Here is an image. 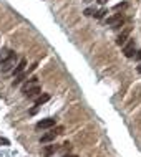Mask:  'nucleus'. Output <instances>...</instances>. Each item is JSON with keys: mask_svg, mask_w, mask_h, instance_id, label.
Masks as SVG:
<instances>
[{"mask_svg": "<svg viewBox=\"0 0 141 157\" xmlns=\"http://www.w3.org/2000/svg\"><path fill=\"white\" fill-rule=\"evenodd\" d=\"M123 53H125L126 58H133L136 53V41L133 38H128V41L123 45Z\"/></svg>", "mask_w": 141, "mask_h": 157, "instance_id": "f257e3e1", "label": "nucleus"}, {"mask_svg": "<svg viewBox=\"0 0 141 157\" xmlns=\"http://www.w3.org/2000/svg\"><path fill=\"white\" fill-rule=\"evenodd\" d=\"M17 60V53L15 52H8V56H5L2 60V65H3V71H8L12 66H14V63Z\"/></svg>", "mask_w": 141, "mask_h": 157, "instance_id": "f03ea898", "label": "nucleus"}, {"mask_svg": "<svg viewBox=\"0 0 141 157\" xmlns=\"http://www.w3.org/2000/svg\"><path fill=\"white\" fill-rule=\"evenodd\" d=\"M130 33H131V27H126L125 30H123L121 33L118 35V38H116V45H119V46H123L128 41V38H130Z\"/></svg>", "mask_w": 141, "mask_h": 157, "instance_id": "7ed1b4c3", "label": "nucleus"}, {"mask_svg": "<svg viewBox=\"0 0 141 157\" xmlns=\"http://www.w3.org/2000/svg\"><path fill=\"white\" fill-rule=\"evenodd\" d=\"M57 124V121L53 119V117H48V119H42L37 122V129H50V127H53Z\"/></svg>", "mask_w": 141, "mask_h": 157, "instance_id": "20e7f679", "label": "nucleus"}, {"mask_svg": "<svg viewBox=\"0 0 141 157\" xmlns=\"http://www.w3.org/2000/svg\"><path fill=\"white\" fill-rule=\"evenodd\" d=\"M23 94H25V96H27V98H30V99H33V98H38V96H40V94H42V88H40V86H38V84H35V86H32V88H28V90H27V91H25V93H23Z\"/></svg>", "mask_w": 141, "mask_h": 157, "instance_id": "39448f33", "label": "nucleus"}, {"mask_svg": "<svg viewBox=\"0 0 141 157\" xmlns=\"http://www.w3.org/2000/svg\"><path fill=\"white\" fill-rule=\"evenodd\" d=\"M57 134L58 132H55V131H50V132H46V134H43L40 137V142L42 144H46V142H52V141H55V137H57Z\"/></svg>", "mask_w": 141, "mask_h": 157, "instance_id": "423d86ee", "label": "nucleus"}, {"mask_svg": "<svg viewBox=\"0 0 141 157\" xmlns=\"http://www.w3.org/2000/svg\"><path fill=\"white\" fill-rule=\"evenodd\" d=\"M25 66H27V60H25V58H22V60L18 61V65H17V66L14 68V76L20 75V73H23Z\"/></svg>", "mask_w": 141, "mask_h": 157, "instance_id": "0eeeda50", "label": "nucleus"}, {"mask_svg": "<svg viewBox=\"0 0 141 157\" xmlns=\"http://www.w3.org/2000/svg\"><path fill=\"white\" fill-rule=\"evenodd\" d=\"M50 99V94H46V93H43V94H40L35 99V106H42V104H45L46 101Z\"/></svg>", "mask_w": 141, "mask_h": 157, "instance_id": "6e6552de", "label": "nucleus"}, {"mask_svg": "<svg viewBox=\"0 0 141 157\" xmlns=\"http://www.w3.org/2000/svg\"><path fill=\"white\" fill-rule=\"evenodd\" d=\"M121 18H123V15H121V13H116V15H113V17H108V18H106V23L113 27V25L116 23V22H119Z\"/></svg>", "mask_w": 141, "mask_h": 157, "instance_id": "1a4fd4ad", "label": "nucleus"}, {"mask_svg": "<svg viewBox=\"0 0 141 157\" xmlns=\"http://www.w3.org/2000/svg\"><path fill=\"white\" fill-rule=\"evenodd\" d=\"M28 76V73H20V75H17L15 76V79H14V86H18L22 81H25V78Z\"/></svg>", "mask_w": 141, "mask_h": 157, "instance_id": "9d476101", "label": "nucleus"}, {"mask_svg": "<svg viewBox=\"0 0 141 157\" xmlns=\"http://www.w3.org/2000/svg\"><path fill=\"white\" fill-rule=\"evenodd\" d=\"M33 84H37V78H35V76H32V78H30V79H28L27 83H25V86L22 88V93H25V91L28 90V88H32Z\"/></svg>", "mask_w": 141, "mask_h": 157, "instance_id": "9b49d317", "label": "nucleus"}, {"mask_svg": "<svg viewBox=\"0 0 141 157\" xmlns=\"http://www.w3.org/2000/svg\"><path fill=\"white\" fill-rule=\"evenodd\" d=\"M106 13H108V10H106V8H101V10L95 12V17H96V18H103Z\"/></svg>", "mask_w": 141, "mask_h": 157, "instance_id": "f8f14e48", "label": "nucleus"}, {"mask_svg": "<svg viewBox=\"0 0 141 157\" xmlns=\"http://www.w3.org/2000/svg\"><path fill=\"white\" fill-rule=\"evenodd\" d=\"M55 151H57V147H46V149H45V152H46V155H50V154H52V152H55Z\"/></svg>", "mask_w": 141, "mask_h": 157, "instance_id": "ddd939ff", "label": "nucleus"}, {"mask_svg": "<svg viewBox=\"0 0 141 157\" xmlns=\"http://www.w3.org/2000/svg\"><path fill=\"white\" fill-rule=\"evenodd\" d=\"M85 15H87V17L93 15V8H87V10H85Z\"/></svg>", "mask_w": 141, "mask_h": 157, "instance_id": "4468645a", "label": "nucleus"}, {"mask_svg": "<svg viewBox=\"0 0 141 157\" xmlns=\"http://www.w3.org/2000/svg\"><path fill=\"white\" fill-rule=\"evenodd\" d=\"M135 58H136V60H141V50H139L138 53H136V56H135Z\"/></svg>", "mask_w": 141, "mask_h": 157, "instance_id": "2eb2a0df", "label": "nucleus"}, {"mask_svg": "<svg viewBox=\"0 0 141 157\" xmlns=\"http://www.w3.org/2000/svg\"><path fill=\"white\" fill-rule=\"evenodd\" d=\"M0 144H5V146H7L8 141H7V139H0Z\"/></svg>", "mask_w": 141, "mask_h": 157, "instance_id": "dca6fc26", "label": "nucleus"}, {"mask_svg": "<svg viewBox=\"0 0 141 157\" xmlns=\"http://www.w3.org/2000/svg\"><path fill=\"white\" fill-rule=\"evenodd\" d=\"M63 157H78V155H76V154H65Z\"/></svg>", "mask_w": 141, "mask_h": 157, "instance_id": "f3484780", "label": "nucleus"}, {"mask_svg": "<svg viewBox=\"0 0 141 157\" xmlns=\"http://www.w3.org/2000/svg\"><path fill=\"white\" fill-rule=\"evenodd\" d=\"M106 2H108V0H98V3H100V5H105Z\"/></svg>", "mask_w": 141, "mask_h": 157, "instance_id": "a211bd4d", "label": "nucleus"}]
</instances>
